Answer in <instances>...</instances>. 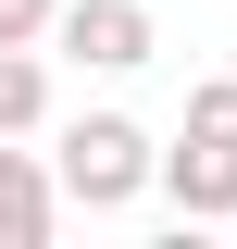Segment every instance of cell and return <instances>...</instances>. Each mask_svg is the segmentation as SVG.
<instances>
[{"label":"cell","mask_w":237,"mask_h":249,"mask_svg":"<svg viewBox=\"0 0 237 249\" xmlns=\"http://www.w3.org/2000/svg\"><path fill=\"white\" fill-rule=\"evenodd\" d=\"M50 187H62V212H125V199H150V124L138 112H75L50 137Z\"/></svg>","instance_id":"obj_1"},{"label":"cell","mask_w":237,"mask_h":249,"mask_svg":"<svg viewBox=\"0 0 237 249\" xmlns=\"http://www.w3.org/2000/svg\"><path fill=\"white\" fill-rule=\"evenodd\" d=\"M38 50L88 62V75H138L150 50H162V25H150V0H50V37Z\"/></svg>","instance_id":"obj_2"},{"label":"cell","mask_w":237,"mask_h":249,"mask_svg":"<svg viewBox=\"0 0 237 249\" xmlns=\"http://www.w3.org/2000/svg\"><path fill=\"white\" fill-rule=\"evenodd\" d=\"M150 187L175 199V224H237V150H212V137L150 150Z\"/></svg>","instance_id":"obj_3"},{"label":"cell","mask_w":237,"mask_h":249,"mask_svg":"<svg viewBox=\"0 0 237 249\" xmlns=\"http://www.w3.org/2000/svg\"><path fill=\"white\" fill-rule=\"evenodd\" d=\"M50 224H62V187H50V162L0 137V249H50Z\"/></svg>","instance_id":"obj_4"},{"label":"cell","mask_w":237,"mask_h":249,"mask_svg":"<svg viewBox=\"0 0 237 249\" xmlns=\"http://www.w3.org/2000/svg\"><path fill=\"white\" fill-rule=\"evenodd\" d=\"M38 124H50V62L0 50V137H38Z\"/></svg>","instance_id":"obj_5"},{"label":"cell","mask_w":237,"mask_h":249,"mask_svg":"<svg viewBox=\"0 0 237 249\" xmlns=\"http://www.w3.org/2000/svg\"><path fill=\"white\" fill-rule=\"evenodd\" d=\"M175 137H212V150H237V75H200L187 88V124Z\"/></svg>","instance_id":"obj_6"},{"label":"cell","mask_w":237,"mask_h":249,"mask_svg":"<svg viewBox=\"0 0 237 249\" xmlns=\"http://www.w3.org/2000/svg\"><path fill=\"white\" fill-rule=\"evenodd\" d=\"M50 37V0H0V50H38Z\"/></svg>","instance_id":"obj_7"}]
</instances>
